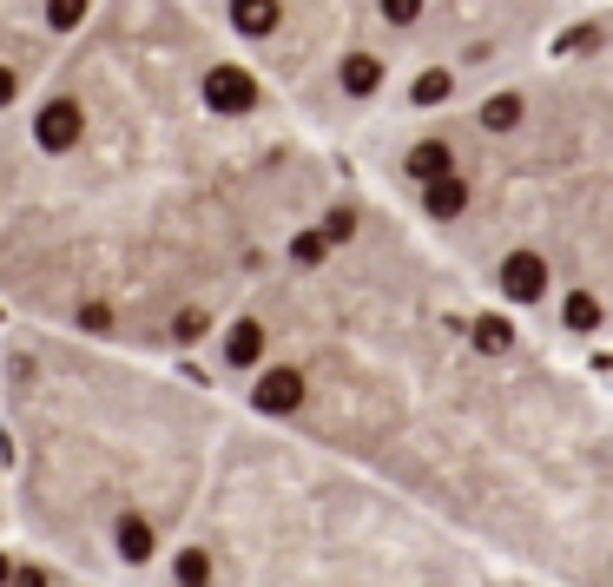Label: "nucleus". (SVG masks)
<instances>
[{
	"mask_svg": "<svg viewBox=\"0 0 613 587\" xmlns=\"http://www.w3.org/2000/svg\"><path fill=\"white\" fill-rule=\"evenodd\" d=\"M238 416L60 330L0 344V541L100 587H145L186 535Z\"/></svg>",
	"mask_w": 613,
	"mask_h": 587,
	"instance_id": "f257e3e1",
	"label": "nucleus"
},
{
	"mask_svg": "<svg viewBox=\"0 0 613 587\" xmlns=\"http://www.w3.org/2000/svg\"><path fill=\"white\" fill-rule=\"evenodd\" d=\"M145 587H508V574L357 462L238 416Z\"/></svg>",
	"mask_w": 613,
	"mask_h": 587,
	"instance_id": "f03ea898",
	"label": "nucleus"
},
{
	"mask_svg": "<svg viewBox=\"0 0 613 587\" xmlns=\"http://www.w3.org/2000/svg\"><path fill=\"white\" fill-rule=\"evenodd\" d=\"M508 587H521V580H508Z\"/></svg>",
	"mask_w": 613,
	"mask_h": 587,
	"instance_id": "7ed1b4c3",
	"label": "nucleus"
}]
</instances>
